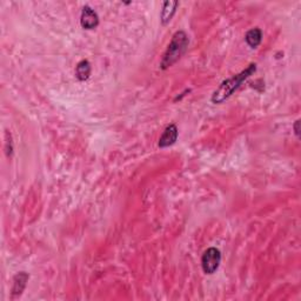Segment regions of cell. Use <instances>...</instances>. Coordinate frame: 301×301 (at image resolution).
<instances>
[{
  "mask_svg": "<svg viewBox=\"0 0 301 301\" xmlns=\"http://www.w3.org/2000/svg\"><path fill=\"white\" fill-rule=\"evenodd\" d=\"M91 64L89 60H81L78 62L77 67H75V77L78 80L85 81L90 78L91 75Z\"/></svg>",
  "mask_w": 301,
  "mask_h": 301,
  "instance_id": "obj_9",
  "label": "cell"
},
{
  "mask_svg": "<svg viewBox=\"0 0 301 301\" xmlns=\"http://www.w3.org/2000/svg\"><path fill=\"white\" fill-rule=\"evenodd\" d=\"M299 126H300V120H297L296 122H294V125H293L294 133H296L297 137H299V134H300V128H299Z\"/></svg>",
  "mask_w": 301,
  "mask_h": 301,
  "instance_id": "obj_10",
  "label": "cell"
},
{
  "mask_svg": "<svg viewBox=\"0 0 301 301\" xmlns=\"http://www.w3.org/2000/svg\"><path fill=\"white\" fill-rule=\"evenodd\" d=\"M256 71V65L251 64L245 68L244 71H241L240 73L233 75L232 78H228L225 81H222L220 86L214 91L212 96V102L213 103H221L224 102L226 99H228L241 86V84L245 80H247L251 75L254 74V72Z\"/></svg>",
  "mask_w": 301,
  "mask_h": 301,
  "instance_id": "obj_1",
  "label": "cell"
},
{
  "mask_svg": "<svg viewBox=\"0 0 301 301\" xmlns=\"http://www.w3.org/2000/svg\"><path fill=\"white\" fill-rule=\"evenodd\" d=\"M179 6V1H166L161 9V23L166 25L172 20Z\"/></svg>",
  "mask_w": 301,
  "mask_h": 301,
  "instance_id": "obj_7",
  "label": "cell"
},
{
  "mask_svg": "<svg viewBox=\"0 0 301 301\" xmlns=\"http://www.w3.org/2000/svg\"><path fill=\"white\" fill-rule=\"evenodd\" d=\"M245 40H246V43L249 44V46L252 47V49L258 47L260 44H261L262 40L261 30H260L259 27H254L252 30H250L249 32L246 33V36H245Z\"/></svg>",
  "mask_w": 301,
  "mask_h": 301,
  "instance_id": "obj_8",
  "label": "cell"
},
{
  "mask_svg": "<svg viewBox=\"0 0 301 301\" xmlns=\"http://www.w3.org/2000/svg\"><path fill=\"white\" fill-rule=\"evenodd\" d=\"M80 24L85 30H93L99 25V17L97 12L90 7V6H85L81 12Z\"/></svg>",
  "mask_w": 301,
  "mask_h": 301,
  "instance_id": "obj_4",
  "label": "cell"
},
{
  "mask_svg": "<svg viewBox=\"0 0 301 301\" xmlns=\"http://www.w3.org/2000/svg\"><path fill=\"white\" fill-rule=\"evenodd\" d=\"M221 262V253L215 247H209L201 256V267L206 274H213L218 271Z\"/></svg>",
  "mask_w": 301,
  "mask_h": 301,
  "instance_id": "obj_3",
  "label": "cell"
},
{
  "mask_svg": "<svg viewBox=\"0 0 301 301\" xmlns=\"http://www.w3.org/2000/svg\"><path fill=\"white\" fill-rule=\"evenodd\" d=\"M188 43H190V40H188L187 34L184 31H178L173 34L171 43L168 44L167 50L165 51L161 62H160L162 70L171 67L183 56L188 47Z\"/></svg>",
  "mask_w": 301,
  "mask_h": 301,
  "instance_id": "obj_2",
  "label": "cell"
},
{
  "mask_svg": "<svg viewBox=\"0 0 301 301\" xmlns=\"http://www.w3.org/2000/svg\"><path fill=\"white\" fill-rule=\"evenodd\" d=\"M30 278V275L25 272H20L18 274H15L13 278V287H12V294L13 296H20L23 293V291L26 287V282Z\"/></svg>",
  "mask_w": 301,
  "mask_h": 301,
  "instance_id": "obj_6",
  "label": "cell"
},
{
  "mask_svg": "<svg viewBox=\"0 0 301 301\" xmlns=\"http://www.w3.org/2000/svg\"><path fill=\"white\" fill-rule=\"evenodd\" d=\"M178 128L174 124L168 125L165 128V131L162 132V136L159 139V147L160 149H165V147H169L174 145L175 141L178 139Z\"/></svg>",
  "mask_w": 301,
  "mask_h": 301,
  "instance_id": "obj_5",
  "label": "cell"
}]
</instances>
